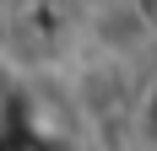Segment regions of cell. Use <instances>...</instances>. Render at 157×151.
Instances as JSON below:
<instances>
[{"mask_svg":"<svg viewBox=\"0 0 157 151\" xmlns=\"http://www.w3.org/2000/svg\"><path fill=\"white\" fill-rule=\"evenodd\" d=\"M141 113H146V135H152V140H157V87H152V92H146V108H141Z\"/></svg>","mask_w":157,"mask_h":151,"instance_id":"cell-1","label":"cell"}]
</instances>
